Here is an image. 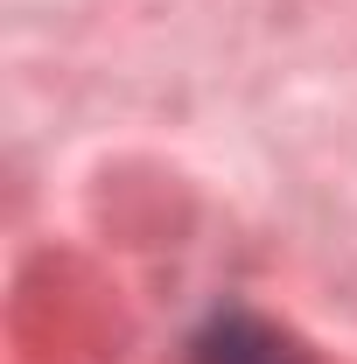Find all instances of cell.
Instances as JSON below:
<instances>
[{"label":"cell","instance_id":"cell-1","mask_svg":"<svg viewBox=\"0 0 357 364\" xmlns=\"http://www.w3.org/2000/svg\"><path fill=\"white\" fill-rule=\"evenodd\" d=\"M189 364H309V350L252 309H218L189 336Z\"/></svg>","mask_w":357,"mask_h":364}]
</instances>
